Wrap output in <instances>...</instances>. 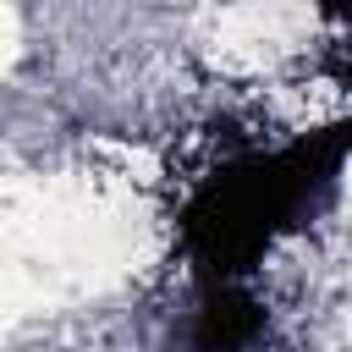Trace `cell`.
Listing matches in <instances>:
<instances>
[{"label":"cell","instance_id":"cell-2","mask_svg":"<svg viewBox=\"0 0 352 352\" xmlns=\"http://www.w3.org/2000/svg\"><path fill=\"white\" fill-rule=\"evenodd\" d=\"M264 336V308L242 280H204L198 314L187 324V352H253Z\"/></svg>","mask_w":352,"mask_h":352},{"label":"cell","instance_id":"cell-1","mask_svg":"<svg viewBox=\"0 0 352 352\" xmlns=\"http://www.w3.org/2000/svg\"><path fill=\"white\" fill-rule=\"evenodd\" d=\"M346 160V132L302 138L275 154H242L198 182L182 209V253L204 270V280H242L286 231L308 220V209L336 187Z\"/></svg>","mask_w":352,"mask_h":352},{"label":"cell","instance_id":"cell-3","mask_svg":"<svg viewBox=\"0 0 352 352\" xmlns=\"http://www.w3.org/2000/svg\"><path fill=\"white\" fill-rule=\"evenodd\" d=\"M324 6H336V11H341V0H324Z\"/></svg>","mask_w":352,"mask_h":352}]
</instances>
